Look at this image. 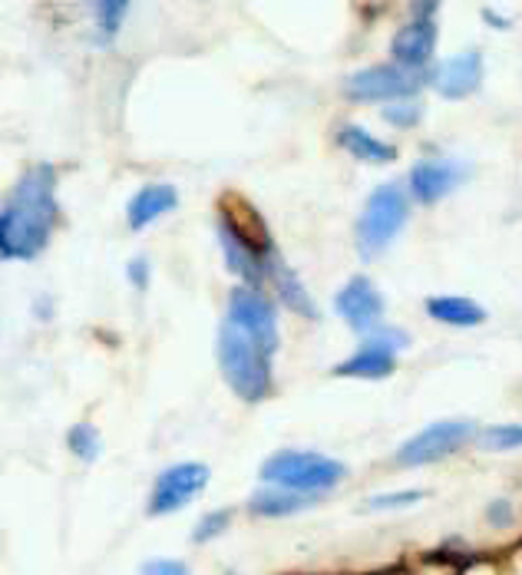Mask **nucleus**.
<instances>
[{
    "mask_svg": "<svg viewBox=\"0 0 522 575\" xmlns=\"http://www.w3.org/2000/svg\"><path fill=\"white\" fill-rule=\"evenodd\" d=\"M334 311L351 324L358 334H374L381 331V318H384V298L374 288L371 278L355 275L337 295H334Z\"/></svg>",
    "mask_w": 522,
    "mask_h": 575,
    "instance_id": "obj_9",
    "label": "nucleus"
},
{
    "mask_svg": "<svg viewBox=\"0 0 522 575\" xmlns=\"http://www.w3.org/2000/svg\"><path fill=\"white\" fill-rule=\"evenodd\" d=\"M424 83H430V73H417L397 64H378L368 70H358L355 77H347V96L358 103H387L391 100H404L414 96Z\"/></svg>",
    "mask_w": 522,
    "mask_h": 575,
    "instance_id": "obj_5",
    "label": "nucleus"
},
{
    "mask_svg": "<svg viewBox=\"0 0 522 575\" xmlns=\"http://www.w3.org/2000/svg\"><path fill=\"white\" fill-rule=\"evenodd\" d=\"M420 116H424V110L417 103H391V106H384V119L391 126H417Z\"/></svg>",
    "mask_w": 522,
    "mask_h": 575,
    "instance_id": "obj_25",
    "label": "nucleus"
},
{
    "mask_svg": "<svg viewBox=\"0 0 522 575\" xmlns=\"http://www.w3.org/2000/svg\"><path fill=\"white\" fill-rule=\"evenodd\" d=\"M57 219V172L47 162L31 165L8 192L4 212H0V255L8 262L37 258L47 249Z\"/></svg>",
    "mask_w": 522,
    "mask_h": 575,
    "instance_id": "obj_1",
    "label": "nucleus"
},
{
    "mask_svg": "<svg viewBox=\"0 0 522 575\" xmlns=\"http://www.w3.org/2000/svg\"><path fill=\"white\" fill-rule=\"evenodd\" d=\"M209 486V467L206 463H176L159 473L152 496H149V516H169L189 506L202 490Z\"/></svg>",
    "mask_w": 522,
    "mask_h": 575,
    "instance_id": "obj_6",
    "label": "nucleus"
},
{
    "mask_svg": "<svg viewBox=\"0 0 522 575\" xmlns=\"http://www.w3.org/2000/svg\"><path fill=\"white\" fill-rule=\"evenodd\" d=\"M126 11H129L126 0H103V4H93V21H96L100 44H106L109 37H116V31H119Z\"/></svg>",
    "mask_w": 522,
    "mask_h": 575,
    "instance_id": "obj_20",
    "label": "nucleus"
},
{
    "mask_svg": "<svg viewBox=\"0 0 522 575\" xmlns=\"http://www.w3.org/2000/svg\"><path fill=\"white\" fill-rule=\"evenodd\" d=\"M410 216V206H407V192L401 182H384L381 188L371 192V199L358 219V249H361V258H378L404 229Z\"/></svg>",
    "mask_w": 522,
    "mask_h": 575,
    "instance_id": "obj_4",
    "label": "nucleus"
},
{
    "mask_svg": "<svg viewBox=\"0 0 522 575\" xmlns=\"http://www.w3.org/2000/svg\"><path fill=\"white\" fill-rule=\"evenodd\" d=\"M225 318H229L232 324L245 327L248 334H255L258 341H265L268 347L278 350V318H275V304H271L262 291H255V288H248V285L232 288Z\"/></svg>",
    "mask_w": 522,
    "mask_h": 575,
    "instance_id": "obj_10",
    "label": "nucleus"
},
{
    "mask_svg": "<svg viewBox=\"0 0 522 575\" xmlns=\"http://www.w3.org/2000/svg\"><path fill=\"white\" fill-rule=\"evenodd\" d=\"M268 278H271V285H275V295H278L291 311H298V314H304V318H317V308H314L311 295L304 291L301 278L291 272V265H288L278 252L268 255Z\"/></svg>",
    "mask_w": 522,
    "mask_h": 575,
    "instance_id": "obj_16",
    "label": "nucleus"
},
{
    "mask_svg": "<svg viewBox=\"0 0 522 575\" xmlns=\"http://www.w3.org/2000/svg\"><path fill=\"white\" fill-rule=\"evenodd\" d=\"M219 242H222V255L225 265L248 281V288L262 278H268V255H262L252 242H245L235 229H229L225 222H219Z\"/></svg>",
    "mask_w": 522,
    "mask_h": 575,
    "instance_id": "obj_14",
    "label": "nucleus"
},
{
    "mask_svg": "<svg viewBox=\"0 0 522 575\" xmlns=\"http://www.w3.org/2000/svg\"><path fill=\"white\" fill-rule=\"evenodd\" d=\"M473 434H476V427H473L469 421H440V424H430L427 430H420L417 437H410V440L397 450V463H401V467L437 463V460L456 453Z\"/></svg>",
    "mask_w": 522,
    "mask_h": 575,
    "instance_id": "obj_7",
    "label": "nucleus"
},
{
    "mask_svg": "<svg viewBox=\"0 0 522 575\" xmlns=\"http://www.w3.org/2000/svg\"><path fill=\"white\" fill-rule=\"evenodd\" d=\"M407 337L401 331L381 327L371 334V341L355 350L347 360L334 367L337 377H355V380H384L397 370V347H404Z\"/></svg>",
    "mask_w": 522,
    "mask_h": 575,
    "instance_id": "obj_8",
    "label": "nucleus"
},
{
    "mask_svg": "<svg viewBox=\"0 0 522 575\" xmlns=\"http://www.w3.org/2000/svg\"><path fill=\"white\" fill-rule=\"evenodd\" d=\"M311 503H314V496H301V493H291L281 486H262L252 493L248 509L262 519H278V516H294V513L308 509Z\"/></svg>",
    "mask_w": 522,
    "mask_h": 575,
    "instance_id": "obj_18",
    "label": "nucleus"
},
{
    "mask_svg": "<svg viewBox=\"0 0 522 575\" xmlns=\"http://www.w3.org/2000/svg\"><path fill=\"white\" fill-rule=\"evenodd\" d=\"M433 47H437V27H433V21H417L414 18L407 27L397 31V37L391 44V57L397 60V67H407V70L424 73V67L433 57Z\"/></svg>",
    "mask_w": 522,
    "mask_h": 575,
    "instance_id": "obj_13",
    "label": "nucleus"
},
{
    "mask_svg": "<svg viewBox=\"0 0 522 575\" xmlns=\"http://www.w3.org/2000/svg\"><path fill=\"white\" fill-rule=\"evenodd\" d=\"M479 83H483V54L479 50H463V54H456L430 70V87L443 100H463V96L476 93Z\"/></svg>",
    "mask_w": 522,
    "mask_h": 575,
    "instance_id": "obj_11",
    "label": "nucleus"
},
{
    "mask_svg": "<svg viewBox=\"0 0 522 575\" xmlns=\"http://www.w3.org/2000/svg\"><path fill=\"white\" fill-rule=\"evenodd\" d=\"M129 281H132L136 288H146V285H149V262H146V258H132V262H129Z\"/></svg>",
    "mask_w": 522,
    "mask_h": 575,
    "instance_id": "obj_28",
    "label": "nucleus"
},
{
    "mask_svg": "<svg viewBox=\"0 0 522 575\" xmlns=\"http://www.w3.org/2000/svg\"><path fill=\"white\" fill-rule=\"evenodd\" d=\"M427 314L440 324L450 327H473L486 321V311L473 298H456V295H440L427 301Z\"/></svg>",
    "mask_w": 522,
    "mask_h": 575,
    "instance_id": "obj_19",
    "label": "nucleus"
},
{
    "mask_svg": "<svg viewBox=\"0 0 522 575\" xmlns=\"http://www.w3.org/2000/svg\"><path fill=\"white\" fill-rule=\"evenodd\" d=\"M67 447L83 460V463H93L96 457H100V434H96V427H90V424H77V427H70V434H67Z\"/></svg>",
    "mask_w": 522,
    "mask_h": 575,
    "instance_id": "obj_22",
    "label": "nucleus"
},
{
    "mask_svg": "<svg viewBox=\"0 0 522 575\" xmlns=\"http://www.w3.org/2000/svg\"><path fill=\"white\" fill-rule=\"evenodd\" d=\"M176 206H179V196H176V188H172V185H165V182L142 185V188L136 192V196H132L129 209H126V216H129V229L139 232V229L152 226L159 216L172 212Z\"/></svg>",
    "mask_w": 522,
    "mask_h": 575,
    "instance_id": "obj_15",
    "label": "nucleus"
},
{
    "mask_svg": "<svg viewBox=\"0 0 522 575\" xmlns=\"http://www.w3.org/2000/svg\"><path fill=\"white\" fill-rule=\"evenodd\" d=\"M219 367L225 383L245 404H258L271 394V357L275 347L248 334L245 327L232 324L229 318L219 327Z\"/></svg>",
    "mask_w": 522,
    "mask_h": 575,
    "instance_id": "obj_2",
    "label": "nucleus"
},
{
    "mask_svg": "<svg viewBox=\"0 0 522 575\" xmlns=\"http://www.w3.org/2000/svg\"><path fill=\"white\" fill-rule=\"evenodd\" d=\"M489 522H492V526H509V522H512V506H509L506 499L489 503Z\"/></svg>",
    "mask_w": 522,
    "mask_h": 575,
    "instance_id": "obj_27",
    "label": "nucleus"
},
{
    "mask_svg": "<svg viewBox=\"0 0 522 575\" xmlns=\"http://www.w3.org/2000/svg\"><path fill=\"white\" fill-rule=\"evenodd\" d=\"M229 519H232V513H229V509H219V513H206V516L196 522V529H193V539H196V542H212V539H219V536L229 529Z\"/></svg>",
    "mask_w": 522,
    "mask_h": 575,
    "instance_id": "obj_23",
    "label": "nucleus"
},
{
    "mask_svg": "<svg viewBox=\"0 0 522 575\" xmlns=\"http://www.w3.org/2000/svg\"><path fill=\"white\" fill-rule=\"evenodd\" d=\"M337 142H340V149H347L361 162H378L381 165V162L397 159V149L391 142H381L378 136H371L364 126H355V123H347V126L337 129Z\"/></svg>",
    "mask_w": 522,
    "mask_h": 575,
    "instance_id": "obj_17",
    "label": "nucleus"
},
{
    "mask_svg": "<svg viewBox=\"0 0 522 575\" xmlns=\"http://www.w3.org/2000/svg\"><path fill=\"white\" fill-rule=\"evenodd\" d=\"M142 575H189V565L179 559H149L142 565Z\"/></svg>",
    "mask_w": 522,
    "mask_h": 575,
    "instance_id": "obj_26",
    "label": "nucleus"
},
{
    "mask_svg": "<svg viewBox=\"0 0 522 575\" xmlns=\"http://www.w3.org/2000/svg\"><path fill=\"white\" fill-rule=\"evenodd\" d=\"M476 444L483 450H492V453H506V450H519L522 447V427L519 424H499V427H486Z\"/></svg>",
    "mask_w": 522,
    "mask_h": 575,
    "instance_id": "obj_21",
    "label": "nucleus"
},
{
    "mask_svg": "<svg viewBox=\"0 0 522 575\" xmlns=\"http://www.w3.org/2000/svg\"><path fill=\"white\" fill-rule=\"evenodd\" d=\"M463 179H466L463 165L433 159V162H417V165L410 169L407 188H410V196H414L417 203H437V199L450 196V192H453Z\"/></svg>",
    "mask_w": 522,
    "mask_h": 575,
    "instance_id": "obj_12",
    "label": "nucleus"
},
{
    "mask_svg": "<svg viewBox=\"0 0 522 575\" xmlns=\"http://www.w3.org/2000/svg\"><path fill=\"white\" fill-rule=\"evenodd\" d=\"M344 476H347L344 463L321 457V453H301V450H281L262 463V480L268 486H281V490H291L301 496L324 493V490L337 486Z\"/></svg>",
    "mask_w": 522,
    "mask_h": 575,
    "instance_id": "obj_3",
    "label": "nucleus"
},
{
    "mask_svg": "<svg viewBox=\"0 0 522 575\" xmlns=\"http://www.w3.org/2000/svg\"><path fill=\"white\" fill-rule=\"evenodd\" d=\"M420 499H424V493H417V490L381 493V496H371V499H368V509H381V513H387V509H407V506H414V503H420Z\"/></svg>",
    "mask_w": 522,
    "mask_h": 575,
    "instance_id": "obj_24",
    "label": "nucleus"
}]
</instances>
